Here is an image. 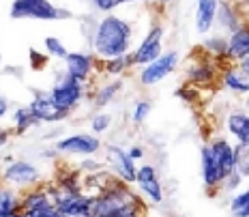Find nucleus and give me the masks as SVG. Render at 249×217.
<instances>
[{
  "instance_id": "37",
  "label": "nucleus",
  "mask_w": 249,
  "mask_h": 217,
  "mask_svg": "<svg viewBox=\"0 0 249 217\" xmlns=\"http://www.w3.org/2000/svg\"><path fill=\"white\" fill-rule=\"evenodd\" d=\"M174 97L183 99L185 103H194V101H196V97H198V90H196L194 86L185 84V86H178V89L174 90Z\"/></svg>"
},
{
  "instance_id": "21",
  "label": "nucleus",
  "mask_w": 249,
  "mask_h": 217,
  "mask_svg": "<svg viewBox=\"0 0 249 217\" xmlns=\"http://www.w3.org/2000/svg\"><path fill=\"white\" fill-rule=\"evenodd\" d=\"M219 82L228 92H232V95H238V97L249 95V77L243 73L236 65L224 67V69L219 71Z\"/></svg>"
},
{
  "instance_id": "15",
  "label": "nucleus",
  "mask_w": 249,
  "mask_h": 217,
  "mask_svg": "<svg viewBox=\"0 0 249 217\" xmlns=\"http://www.w3.org/2000/svg\"><path fill=\"white\" fill-rule=\"evenodd\" d=\"M200 177H202V185L213 194L219 192L221 181L226 179V172L221 170L219 162H217L213 151L209 148V144L200 146Z\"/></svg>"
},
{
  "instance_id": "8",
  "label": "nucleus",
  "mask_w": 249,
  "mask_h": 217,
  "mask_svg": "<svg viewBox=\"0 0 249 217\" xmlns=\"http://www.w3.org/2000/svg\"><path fill=\"white\" fill-rule=\"evenodd\" d=\"M180 58H183V56H180L178 50H165L159 58H155L153 63L138 69V75H136L138 84L144 86V89L161 84V82H165L180 67Z\"/></svg>"
},
{
  "instance_id": "22",
  "label": "nucleus",
  "mask_w": 249,
  "mask_h": 217,
  "mask_svg": "<svg viewBox=\"0 0 249 217\" xmlns=\"http://www.w3.org/2000/svg\"><path fill=\"white\" fill-rule=\"evenodd\" d=\"M249 56V22H245L238 30L228 35V63L236 65L238 60Z\"/></svg>"
},
{
  "instance_id": "17",
  "label": "nucleus",
  "mask_w": 249,
  "mask_h": 217,
  "mask_svg": "<svg viewBox=\"0 0 249 217\" xmlns=\"http://www.w3.org/2000/svg\"><path fill=\"white\" fill-rule=\"evenodd\" d=\"M243 24H245V18H243L238 4L232 2V0H221L219 9H217V18H215V26L219 28V33L232 35L234 30L241 28Z\"/></svg>"
},
{
  "instance_id": "6",
  "label": "nucleus",
  "mask_w": 249,
  "mask_h": 217,
  "mask_svg": "<svg viewBox=\"0 0 249 217\" xmlns=\"http://www.w3.org/2000/svg\"><path fill=\"white\" fill-rule=\"evenodd\" d=\"M56 153L60 157H95L103 151V142L99 136L90 131H80V133H69L58 140L52 142Z\"/></svg>"
},
{
  "instance_id": "24",
  "label": "nucleus",
  "mask_w": 249,
  "mask_h": 217,
  "mask_svg": "<svg viewBox=\"0 0 249 217\" xmlns=\"http://www.w3.org/2000/svg\"><path fill=\"white\" fill-rule=\"evenodd\" d=\"M19 194H22V211H24V213L54 204V202H52L50 192H48V187H45V185H37V187L24 189V192H19Z\"/></svg>"
},
{
  "instance_id": "10",
  "label": "nucleus",
  "mask_w": 249,
  "mask_h": 217,
  "mask_svg": "<svg viewBox=\"0 0 249 217\" xmlns=\"http://www.w3.org/2000/svg\"><path fill=\"white\" fill-rule=\"evenodd\" d=\"M50 192V198L54 206L60 211L65 217H90V196L82 194H71V192H62L56 187V183H45Z\"/></svg>"
},
{
  "instance_id": "30",
  "label": "nucleus",
  "mask_w": 249,
  "mask_h": 217,
  "mask_svg": "<svg viewBox=\"0 0 249 217\" xmlns=\"http://www.w3.org/2000/svg\"><path fill=\"white\" fill-rule=\"evenodd\" d=\"M88 127H90V133H95V136H103V133L112 131L114 127V114L110 110H97L95 114L90 116V123H88Z\"/></svg>"
},
{
  "instance_id": "33",
  "label": "nucleus",
  "mask_w": 249,
  "mask_h": 217,
  "mask_svg": "<svg viewBox=\"0 0 249 217\" xmlns=\"http://www.w3.org/2000/svg\"><path fill=\"white\" fill-rule=\"evenodd\" d=\"M43 48H45V54H48L52 60H65V56L69 54L67 45L62 43L58 37H45Z\"/></svg>"
},
{
  "instance_id": "31",
  "label": "nucleus",
  "mask_w": 249,
  "mask_h": 217,
  "mask_svg": "<svg viewBox=\"0 0 249 217\" xmlns=\"http://www.w3.org/2000/svg\"><path fill=\"white\" fill-rule=\"evenodd\" d=\"M234 170L249 181V144H234Z\"/></svg>"
},
{
  "instance_id": "45",
  "label": "nucleus",
  "mask_w": 249,
  "mask_h": 217,
  "mask_svg": "<svg viewBox=\"0 0 249 217\" xmlns=\"http://www.w3.org/2000/svg\"><path fill=\"white\" fill-rule=\"evenodd\" d=\"M136 2H142V4H148V2H153V0H118V4H136Z\"/></svg>"
},
{
  "instance_id": "14",
  "label": "nucleus",
  "mask_w": 249,
  "mask_h": 217,
  "mask_svg": "<svg viewBox=\"0 0 249 217\" xmlns=\"http://www.w3.org/2000/svg\"><path fill=\"white\" fill-rule=\"evenodd\" d=\"M219 77V69H217L215 60L204 56V58L191 60L185 69V84L194 86V89H206L213 86Z\"/></svg>"
},
{
  "instance_id": "18",
  "label": "nucleus",
  "mask_w": 249,
  "mask_h": 217,
  "mask_svg": "<svg viewBox=\"0 0 249 217\" xmlns=\"http://www.w3.org/2000/svg\"><path fill=\"white\" fill-rule=\"evenodd\" d=\"M224 129L234 144H249V112L245 110H232L226 116Z\"/></svg>"
},
{
  "instance_id": "40",
  "label": "nucleus",
  "mask_w": 249,
  "mask_h": 217,
  "mask_svg": "<svg viewBox=\"0 0 249 217\" xmlns=\"http://www.w3.org/2000/svg\"><path fill=\"white\" fill-rule=\"evenodd\" d=\"M11 110H13V108H11V101H9V97L0 92V123H2L7 116H11Z\"/></svg>"
},
{
  "instance_id": "42",
  "label": "nucleus",
  "mask_w": 249,
  "mask_h": 217,
  "mask_svg": "<svg viewBox=\"0 0 249 217\" xmlns=\"http://www.w3.org/2000/svg\"><path fill=\"white\" fill-rule=\"evenodd\" d=\"M13 140V131H11V127H0V148H4V146H9Z\"/></svg>"
},
{
  "instance_id": "2",
  "label": "nucleus",
  "mask_w": 249,
  "mask_h": 217,
  "mask_svg": "<svg viewBox=\"0 0 249 217\" xmlns=\"http://www.w3.org/2000/svg\"><path fill=\"white\" fill-rule=\"evenodd\" d=\"M9 18L15 22L33 19V22H67L73 19V11L54 4L52 0H13L9 7Z\"/></svg>"
},
{
  "instance_id": "44",
  "label": "nucleus",
  "mask_w": 249,
  "mask_h": 217,
  "mask_svg": "<svg viewBox=\"0 0 249 217\" xmlns=\"http://www.w3.org/2000/svg\"><path fill=\"white\" fill-rule=\"evenodd\" d=\"M236 67H238V69H241L243 73H245V75L249 77V56H247V58H243V60H238Z\"/></svg>"
},
{
  "instance_id": "19",
  "label": "nucleus",
  "mask_w": 249,
  "mask_h": 217,
  "mask_svg": "<svg viewBox=\"0 0 249 217\" xmlns=\"http://www.w3.org/2000/svg\"><path fill=\"white\" fill-rule=\"evenodd\" d=\"M221 0H196V13H194V28L200 35H209L215 28L217 9Z\"/></svg>"
},
{
  "instance_id": "13",
  "label": "nucleus",
  "mask_w": 249,
  "mask_h": 217,
  "mask_svg": "<svg viewBox=\"0 0 249 217\" xmlns=\"http://www.w3.org/2000/svg\"><path fill=\"white\" fill-rule=\"evenodd\" d=\"M62 71H65L67 75L88 84L95 75H99V60H97V56L92 54V52L69 50V54L62 60Z\"/></svg>"
},
{
  "instance_id": "9",
  "label": "nucleus",
  "mask_w": 249,
  "mask_h": 217,
  "mask_svg": "<svg viewBox=\"0 0 249 217\" xmlns=\"http://www.w3.org/2000/svg\"><path fill=\"white\" fill-rule=\"evenodd\" d=\"M138 194L148 204H163L165 202V187L161 181V172L153 163H138L136 183Z\"/></svg>"
},
{
  "instance_id": "3",
  "label": "nucleus",
  "mask_w": 249,
  "mask_h": 217,
  "mask_svg": "<svg viewBox=\"0 0 249 217\" xmlns=\"http://www.w3.org/2000/svg\"><path fill=\"white\" fill-rule=\"evenodd\" d=\"M142 196L131 189V185L121 179H114L101 194L92 196L90 200V217H110L123 206L136 202Z\"/></svg>"
},
{
  "instance_id": "32",
  "label": "nucleus",
  "mask_w": 249,
  "mask_h": 217,
  "mask_svg": "<svg viewBox=\"0 0 249 217\" xmlns=\"http://www.w3.org/2000/svg\"><path fill=\"white\" fill-rule=\"evenodd\" d=\"M150 114H153V103H150V99H138L131 108V123L136 127H140L148 121Z\"/></svg>"
},
{
  "instance_id": "35",
  "label": "nucleus",
  "mask_w": 249,
  "mask_h": 217,
  "mask_svg": "<svg viewBox=\"0 0 249 217\" xmlns=\"http://www.w3.org/2000/svg\"><path fill=\"white\" fill-rule=\"evenodd\" d=\"M88 9H90L92 13H99V15H107V13H114L121 4H118V0H86Z\"/></svg>"
},
{
  "instance_id": "12",
  "label": "nucleus",
  "mask_w": 249,
  "mask_h": 217,
  "mask_svg": "<svg viewBox=\"0 0 249 217\" xmlns=\"http://www.w3.org/2000/svg\"><path fill=\"white\" fill-rule=\"evenodd\" d=\"M30 92H33V99L28 101V106L33 108V114L37 116V121L41 125H58V123H65L71 118V112L60 108L48 95V90L30 89Z\"/></svg>"
},
{
  "instance_id": "16",
  "label": "nucleus",
  "mask_w": 249,
  "mask_h": 217,
  "mask_svg": "<svg viewBox=\"0 0 249 217\" xmlns=\"http://www.w3.org/2000/svg\"><path fill=\"white\" fill-rule=\"evenodd\" d=\"M123 90V77H106L99 86H95L92 92H88V99L92 101L95 110H106L118 99Z\"/></svg>"
},
{
  "instance_id": "36",
  "label": "nucleus",
  "mask_w": 249,
  "mask_h": 217,
  "mask_svg": "<svg viewBox=\"0 0 249 217\" xmlns=\"http://www.w3.org/2000/svg\"><path fill=\"white\" fill-rule=\"evenodd\" d=\"M106 168V162H101V159L95 157H82L80 166H77V170H80L82 174H92V172H99V170Z\"/></svg>"
},
{
  "instance_id": "28",
  "label": "nucleus",
  "mask_w": 249,
  "mask_h": 217,
  "mask_svg": "<svg viewBox=\"0 0 249 217\" xmlns=\"http://www.w3.org/2000/svg\"><path fill=\"white\" fill-rule=\"evenodd\" d=\"M13 211H22V194L0 181V215L13 213Z\"/></svg>"
},
{
  "instance_id": "11",
  "label": "nucleus",
  "mask_w": 249,
  "mask_h": 217,
  "mask_svg": "<svg viewBox=\"0 0 249 217\" xmlns=\"http://www.w3.org/2000/svg\"><path fill=\"white\" fill-rule=\"evenodd\" d=\"M103 155H106V166H110V172L116 179L124 183L133 185L136 183V172H138V162H133L127 148L121 146L118 142H107L103 144Z\"/></svg>"
},
{
  "instance_id": "46",
  "label": "nucleus",
  "mask_w": 249,
  "mask_h": 217,
  "mask_svg": "<svg viewBox=\"0 0 249 217\" xmlns=\"http://www.w3.org/2000/svg\"><path fill=\"white\" fill-rule=\"evenodd\" d=\"M243 110H245V112H249V95L245 97V101H243Z\"/></svg>"
},
{
  "instance_id": "25",
  "label": "nucleus",
  "mask_w": 249,
  "mask_h": 217,
  "mask_svg": "<svg viewBox=\"0 0 249 217\" xmlns=\"http://www.w3.org/2000/svg\"><path fill=\"white\" fill-rule=\"evenodd\" d=\"M131 69H133L131 54L99 60V75H103V77H124Z\"/></svg>"
},
{
  "instance_id": "38",
  "label": "nucleus",
  "mask_w": 249,
  "mask_h": 217,
  "mask_svg": "<svg viewBox=\"0 0 249 217\" xmlns=\"http://www.w3.org/2000/svg\"><path fill=\"white\" fill-rule=\"evenodd\" d=\"M28 54H30V63H33V69H43L45 65H48V60H52L45 52H37L35 48H30L28 50Z\"/></svg>"
},
{
  "instance_id": "1",
  "label": "nucleus",
  "mask_w": 249,
  "mask_h": 217,
  "mask_svg": "<svg viewBox=\"0 0 249 217\" xmlns=\"http://www.w3.org/2000/svg\"><path fill=\"white\" fill-rule=\"evenodd\" d=\"M133 41H136V28L127 18L118 13L99 15L90 52L97 56V60L116 58V56L131 54Z\"/></svg>"
},
{
  "instance_id": "41",
  "label": "nucleus",
  "mask_w": 249,
  "mask_h": 217,
  "mask_svg": "<svg viewBox=\"0 0 249 217\" xmlns=\"http://www.w3.org/2000/svg\"><path fill=\"white\" fill-rule=\"evenodd\" d=\"M127 153L131 155L133 162H142V159L146 157V148H144L142 144H131V146L127 148Z\"/></svg>"
},
{
  "instance_id": "39",
  "label": "nucleus",
  "mask_w": 249,
  "mask_h": 217,
  "mask_svg": "<svg viewBox=\"0 0 249 217\" xmlns=\"http://www.w3.org/2000/svg\"><path fill=\"white\" fill-rule=\"evenodd\" d=\"M24 217H62V213L54 204H50V206H43V209H37V211H28V213H24Z\"/></svg>"
},
{
  "instance_id": "26",
  "label": "nucleus",
  "mask_w": 249,
  "mask_h": 217,
  "mask_svg": "<svg viewBox=\"0 0 249 217\" xmlns=\"http://www.w3.org/2000/svg\"><path fill=\"white\" fill-rule=\"evenodd\" d=\"M56 187L62 189V192H71V194H82L84 192V174L80 170H73V168H67L62 172L56 174L54 179Z\"/></svg>"
},
{
  "instance_id": "23",
  "label": "nucleus",
  "mask_w": 249,
  "mask_h": 217,
  "mask_svg": "<svg viewBox=\"0 0 249 217\" xmlns=\"http://www.w3.org/2000/svg\"><path fill=\"white\" fill-rule=\"evenodd\" d=\"M41 123L37 121V116L33 114V108L28 103H19L11 110V131L13 136H24L30 129L39 127Z\"/></svg>"
},
{
  "instance_id": "48",
  "label": "nucleus",
  "mask_w": 249,
  "mask_h": 217,
  "mask_svg": "<svg viewBox=\"0 0 249 217\" xmlns=\"http://www.w3.org/2000/svg\"><path fill=\"white\" fill-rule=\"evenodd\" d=\"M0 69H2V50H0Z\"/></svg>"
},
{
  "instance_id": "4",
  "label": "nucleus",
  "mask_w": 249,
  "mask_h": 217,
  "mask_svg": "<svg viewBox=\"0 0 249 217\" xmlns=\"http://www.w3.org/2000/svg\"><path fill=\"white\" fill-rule=\"evenodd\" d=\"M48 95L58 103L60 108H65V110H69L71 114H73L77 108L88 99V84L67 75L65 71H60V73L56 75L52 89L48 90Z\"/></svg>"
},
{
  "instance_id": "34",
  "label": "nucleus",
  "mask_w": 249,
  "mask_h": 217,
  "mask_svg": "<svg viewBox=\"0 0 249 217\" xmlns=\"http://www.w3.org/2000/svg\"><path fill=\"white\" fill-rule=\"evenodd\" d=\"M243 185H245V179H243L241 174H238L236 170H234V172H230V174H228V177H226L224 181H221V185H219V192H217V194L232 196V194H236L238 189L243 187Z\"/></svg>"
},
{
  "instance_id": "27",
  "label": "nucleus",
  "mask_w": 249,
  "mask_h": 217,
  "mask_svg": "<svg viewBox=\"0 0 249 217\" xmlns=\"http://www.w3.org/2000/svg\"><path fill=\"white\" fill-rule=\"evenodd\" d=\"M202 50L206 52L209 58L228 63V35H213V33H209V37L202 41Z\"/></svg>"
},
{
  "instance_id": "7",
  "label": "nucleus",
  "mask_w": 249,
  "mask_h": 217,
  "mask_svg": "<svg viewBox=\"0 0 249 217\" xmlns=\"http://www.w3.org/2000/svg\"><path fill=\"white\" fill-rule=\"evenodd\" d=\"M165 52V24L155 22L146 30L142 39L138 41V45L131 50V63L133 69H142L148 63H153L155 58H159Z\"/></svg>"
},
{
  "instance_id": "5",
  "label": "nucleus",
  "mask_w": 249,
  "mask_h": 217,
  "mask_svg": "<svg viewBox=\"0 0 249 217\" xmlns=\"http://www.w3.org/2000/svg\"><path fill=\"white\" fill-rule=\"evenodd\" d=\"M0 181L11 185L18 192H24V189L43 185V174H41L37 163L22 157V159H11L9 163H4V168L0 170Z\"/></svg>"
},
{
  "instance_id": "43",
  "label": "nucleus",
  "mask_w": 249,
  "mask_h": 217,
  "mask_svg": "<svg viewBox=\"0 0 249 217\" xmlns=\"http://www.w3.org/2000/svg\"><path fill=\"white\" fill-rule=\"evenodd\" d=\"M41 157H43V159H48V162H56V157H60V155L56 153V148L50 144L48 148H43V151H41Z\"/></svg>"
},
{
  "instance_id": "29",
  "label": "nucleus",
  "mask_w": 249,
  "mask_h": 217,
  "mask_svg": "<svg viewBox=\"0 0 249 217\" xmlns=\"http://www.w3.org/2000/svg\"><path fill=\"white\" fill-rule=\"evenodd\" d=\"M228 213H230V217H249V185L230 196Z\"/></svg>"
},
{
  "instance_id": "47",
  "label": "nucleus",
  "mask_w": 249,
  "mask_h": 217,
  "mask_svg": "<svg viewBox=\"0 0 249 217\" xmlns=\"http://www.w3.org/2000/svg\"><path fill=\"white\" fill-rule=\"evenodd\" d=\"M161 4H172V2H176V0H159Z\"/></svg>"
},
{
  "instance_id": "20",
  "label": "nucleus",
  "mask_w": 249,
  "mask_h": 217,
  "mask_svg": "<svg viewBox=\"0 0 249 217\" xmlns=\"http://www.w3.org/2000/svg\"><path fill=\"white\" fill-rule=\"evenodd\" d=\"M206 144H209L213 155H215V159L219 162V166L226 172V177L230 172H234V142H232L228 136H215Z\"/></svg>"
}]
</instances>
